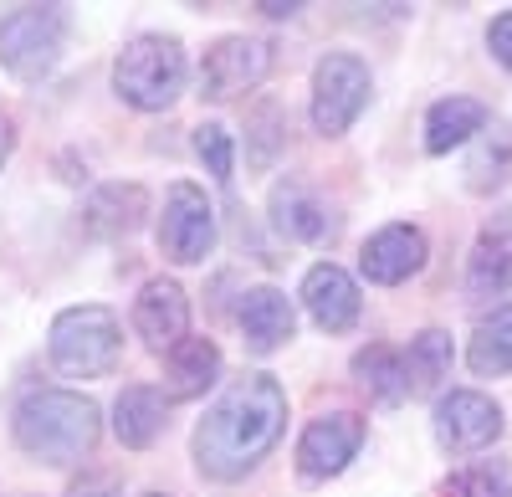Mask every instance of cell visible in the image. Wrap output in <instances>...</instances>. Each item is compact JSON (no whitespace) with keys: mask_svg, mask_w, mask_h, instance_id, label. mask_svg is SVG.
I'll return each mask as SVG.
<instances>
[{"mask_svg":"<svg viewBox=\"0 0 512 497\" xmlns=\"http://www.w3.org/2000/svg\"><path fill=\"white\" fill-rule=\"evenodd\" d=\"M369 93H374V77H369L364 57L328 52L313 67V129L323 139L349 134L354 123H359V113L369 108Z\"/></svg>","mask_w":512,"mask_h":497,"instance_id":"obj_6","label":"cell"},{"mask_svg":"<svg viewBox=\"0 0 512 497\" xmlns=\"http://www.w3.org/2000/svg\"><path fill=\"white\" fill-rule=\"evenodd\" d=\"M487 47H492V57L512 72V11H502V16L487 26Z\"/></svg>","mask_w":512,"mask_h":497,"instance_id":"obj_28","label":"cell"},{"mask_svg":"<svg viewBox=\"0 0 512 497\" xmlns=\"http://www.w3.org/2000/svg\"><path fill=\"white\" fill-rule=\"evenodd\" d=\"M134 334L154 349L169 354L175 344L190 339V298L175 277H149L134 298Z\"/></svg>","mask_w":512,"mask_h":497,"instance_id":"obj_11","label":"cell"},{"mask_svg":"<svg viewBox=\"0 0 512 497\" xmlns=\"http://www.w3.org/2000/svg\"><path fill=\"white\" fill-rule=\"evenodd\" d=\"M195 154H200V164H205L210 180L231 185V175H236V149H231V134L221 129V123H200V129H195Z\"/></svg>","mask_w":512,"mask_h":497,"instance_id":"obj_27","label":"cell"},{"mask_svg":"<svg viewBox=\"0 0 512 497\" xmlns=\"http://www.w3.org/2000/svg\"><path fill=\"white\" fill-rule=\"evenodd\" d=\"M11 436L41 467H77L103 436V410L77 390H31L11 416Z\"/></svg>","mask_w":512,"mask_h":497,"instance_id":"obj_2","label":"cell"},{"mask_svg":"<svg viewBox=\"0 0 512 497\" xmlns=\"http://www.w3.org/2000/svg\"><path fill=\"white\" fill-rule=\"evenodd\" d=\"M11 149H16V123L0 113V170H6V159H11Z\"/></svg>","mask_w":512,"mask_h":497,"instance_id":"obj_30","label":"cell"},{"mask_svg":"<svg viewBox=\"0 0 512 497\" xmlns=\"http://www.w3.org/2000/svg\"><path fill=\"white\" fill-rule=\"evenodd\" d=\"M159 252L180 267H195L216 252V211H210L200 185H190V180L169 185L164 216H159Z\"/></svg>","mask_w":512,"mask_h":497,"instance_id":"obj_7","label":"cell"},{"mask_svg":"<svg viewBox=\"0 0 512 497\" xmlns=\"http://www.w3.org/2000/svg\"><path fill=\"white\" fill-rule=\"evenodd\" d=\"M47 354L62 375L72 380H98L118 364L123 354V323L113 308L103 303H82V308H62L52 318V334H47Z\"/></svg>","mask_w":512,"mask_h":497,"instance_id":"obj_4","label":"cell"},{"mask_svg":"<svg viewBox=\"0 0 512 497\" xmlns=\"http://www.w3.org/2000/svg\"><path fill=\"white\" fill-rule=\"evenodd\" d=\"M420 267H425V231H420V226H405V221L374 231V236L364 241V252H359V272H364V282H374V287H400V282H410Z\"/></svg>","mask_w":512,"mask_h":497,"instance_id":"obj_12","label":"cell"},{"mask_svg":"<svg viewBox=\"0 0 512 497\" xmlns=\"http://www.w3.org/2000/svg\"><path fill=\"white\" fill-rule=\"evenodd\" d=\"M364 446V416L354 410H328V416L308 421L303 441H297V472L308 482H323V477H338Z\"/></svg>","mask_w":512,"mask_h":497,"instance_id":"obj_10","label":"cell"},{"mask_svg":"<svg viewBox=\"0 0 512 497\" xmlns=\"http://www.w3.org/2000/svg\"><path fill=\"white\" fill-rule=\"evenodd\" d=\"M354 380H359L379 405L410 400V369H405V354H400V349H384V344L359 349V354H354Z\"/></svg>","mask_w":512,"mask_h":497,"instance_id":"obj_22","label":"cell"},{"mask_svg":"<svg viewBox=\"0 0 512 497\" xmlns=\"http://www.w3.org/2000/svg\"><path fill=\"white\" fill-rule=\"evenodd\" d=\"M512 287V221H497L477 236L466 257V293L472 298H502Z\"/></svg>","mask_w":512,"mask_h":497,"instance_id":"obj_19","label":"cell"},{"mask_svg":"<svg viewBox=\"0 0 512 497\" xmlns=\"http://www.w3.org/2000/svg\"><path fill=\"white\" fill-rule=\"evenodd\" d=\"M272 226L287 236V241H303V246H328L338 236V221L328 205L303 185V180H277L272 185Z\"/></svg>","mask_w":512,"mask_h":497,"instance_id":"obj_14","label":"cell"},{"mask_svg":"<svg viewBox=\"0 0 512 497\" xmlns=\"http://www.w3.org/2000/svg\"><path fill=\"white\" fill-rule=\"evenodd\" d=\"M267 72H272V41H262V36H221V41L205 47L200 98H210V103L241 98L251 88H262Z\"/></svg>","mask_w":512,"mask_h":497,"instance_id":"obj_8","label":"cell"},{"mask_svg":"<svg viewBox=\"0 0 512 497\" xmlns=\"http://www.w3.org/2000/svg\"><path fill=\"white\" fill-rule=\"evenodd\" d=\"M466 364L472 375H512V303L492 308L477 328H472V344H466Z\"/></svg>","mask_w":512,"mask_h":497,"instance_id":"obj_21","label":"cell"},{"mask_svg":"<svg viewBox=\"0 0 512 497\" xmlns=\"http://www.w3.org/2000/svg\"><path fill=\"white\" fill-rule=\"evenodd\" d=\"M236 318H241V339L251 354H277L297 334V313L282 287H246Z\"/></svg>","mask_w":512,"mask_h":497,"instance_id":"obj_15","label":"cell"},{"mask_svg":"<svg viewBox=\"0 0 512 497\" xmlns=\"http://www.w3.org/2000/svg\"><path fill=\"white\" fill-rule=\"evenodd\" d=\"M282 134H287V118H282V108L272 103V98H262L251 113H246V139H251V164L256 170H267V164L277 159V149H282Z\"/></svg>","mask_w":512,"mask_h":497,"instance_id":"obj_25","label":"cell"},{"mask_svg":"<svg viewBox=\"0 0 512 497\" xmlns=\"http://www.w3.org/2000/svg\"><path fill=\"white\" fill-rule=\"evenodd\" d=\"M451 334L441 328H420L405 349V369H410V395H436L441 380L451 375Z\"/></svg>","mask_w":512,"mask_h":497,"instance_id":"obj_24","label":"cell"},{"mask_svg":"<svg viewBox=\"0 0 512 497\" xmlns=\"http://www.w3.org/2000/svg\"><path fill=\"white\" fill-rule=\"evenodd\" d=\"M164 416H169V395H164V390L128 385V390L113 400V436H118L128 451H144V446L159 441Z\"/></svg>","mask_w":512,"mask_h":497,"instance_id":"obj_20","label":"cell"},{"mask_svg":"<svg viewBox=\"0 0 512 497\" xmlns=\"http://www.w3.org/2000/svg\"><path fill=\"white\" fill-rule=\"evenodd\" d=\"M67 11L62 6H21L0 21V67L21 82H41L67 52Z\"/></svg>","mask_w":512,"mask_h":497,"instance_id":"obj_5","label":"cell"},{"mask_svg":"<svg viewBox=\"0 0 512 497\" xmlns=\"http://www.w3.org/2000/svg\"><path fill=\"white\" fill-rule=\"evenodd\" d=\"M303 308L308 318L323 328V334H349V328L359 323V282L338 267V262H318L308 267L303 277Z\"/></svg>","mask_w":512,"mask_h":497,"instance_id":"obj_13","label":"cell"},{"mask_svg":"<svg viewBox=\"0 0 512 497\" xmlns=\"http://www.w3.org/2000/svg\"><path fill=\"white\" fill-rule=\"evenodd\" d=\"M256 11H262V16H272V21H292L297 11H303V6H297V0H287V6H282V0H262Z\"/></svg>","mask_w":512,"mask_h":497,"instance_id":"obj_29","label":"cell"},{"mask_svg":"<svg viewBox=\"0 0 512 497\" xmlns=\"http://www.w3.org/2000/svg\"><path fill=\"white\" fill-rule=\"evenodd\" d=\"M282 431H287V390L272 375H246L205 410L190 457L210 482H241L246 472L267 462Z\"/></svg>","mask_w":512,"mask_h":497,"instance_id":"obj_1","label":"cell"},{"mask_svg":"<svg viewBox=\"0 0 512 497\" xmlns=\"http://www.w3.org/2000/svg\"><path fill=\"white\" fill-rule=\"evenodd\" d=\"M221 375L216 339H185L164 354V395L169 400H200Z\"/></svg>","mask_w":512,"mask_h":497,"instance_id":"obj_17","label":"cell"},{"mask_svg":"<svg viewBox=\"0 0 512 497\" xmlns=\"http://www.w3.org/2000/svg\"><path fill=\"white\" fill-rule=\"evenodd\" d=\"M507 175H512V139L492 123L487 134L472 139V154H466V190L472 195H497L507 185Z\"/></svg>","mask_w":512,"mask_h":497,"instance_id":"obj_23","label":"cell"},{"mask_svg":"<svg viewBox=\"0 0 512 497\" xmlns=\"http://www.w3.org/2000/svg\"><path fill=\"white\" fill-rule=\"evenodd\" d=\"M502 436V405L482 390H451L436 400V441L451 457H472L487 451Z\"/></svg>","mask_w":512,"mask_h":497,"instance_id":"obj_9","label":"cell"},{"mask_svg":"<svg viewBox=\"0 0 512 497\" xmlns=\"http://www.w3.org/2000/svg\"><path fill=\"white\" fill-rule=\"evenodd\" d=\"M144 216H149L144 185H98L82 205V231L98 241H118V236H134Z\"/></svg>","mask_w":512,"mask_h":497,"instance_id":"obj_16","label":"cell"},{"mask_svg":"<svg viewBox=\"0 0 512 497\" xmlns=\"http://www.w3.org/2000/svg\"><path fill=\"white\" fill-rule=\"evenodd\" d=\"M149 497H169V492H149Z\"/></svg>","mask_w":512,"mask_h":497,"instance_id":"obj_32","label":"cell"},{"mask_svg":"<svg viewBox=\"0 0 512 497\" xmlns=\"http://www.w3.org/2000/svg\"><path fill=\"white\" fill-rule=\"evenodd\" d=\"M72 497H113V487H108V482H98V487H77Z\"/></svg>","mask_w":512,"mask_h":497,"instance_id":"obj_31","label":"cell"},{"mask_svg":"<svg viewBox=\"0 0 512 497\" xmlns=\"http://www.w3.org/2000/svg\"><path fill=\"white\" fill-rule=\"evenodd\" d=\"M441 497H512V467L507 462H472L451 472Z\"/></svg>","mask_w":512,"mask_h":497,"instance_id":"obj_26","label":"cell"},{"mask_svg":"<svg viewBox=\"0 0 512 497\" xmlns=\"http://www.w3.org/2000/svg\"><path fill=\"white\" fill-rule=\"evenodd\" d=\"M487 129H492L487 103L451 93V98L431 103V113H425V149H431V154H451L456 144H472V139L487 134Z\"/></svg>","mask_w":512,"mask_h":497,"instance_id":"obj_18","label":"cell"},{"mask_svg":"<svg viewBox=\"0 0 512 497\" xmlns=\"http://www.w3.org/2000/svg\"><path fill=\"white\" fill-rule=\"evenodd\" d=\"M185 77H190L185 41L164 36V31H144V36H134L118 52V62H113V93L128 108H139V113H164V108L180 103Z\"/></svg>","mask_w":512,"mask_h":497,"instance_id":"obj_3","label":"cell"}]
</instances>
